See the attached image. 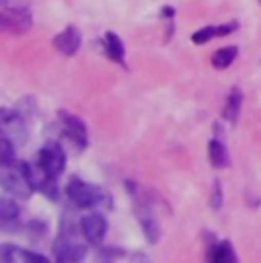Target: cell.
Segmentation results:
<instances>
[{
  "label": "cell",
  "mask_w": 261,
  "mask_h": 263,
  "mask_svg": "<svg viewBox=\"0 0 261 263\" xmlns=\"http://www.w3.org/2000/svg\"><path fill=\"white\" fill-rule=\"evenodd\" d=\"M31 25H33V16L25 4L12 0H0V27L6 33L23 35L31 29Z\"/></svg>",
  "instance_id": "cell-1"
},
{
  "label": "cell",
  "mask_w": 261,
  "mask_h": 263,
  "mask_svg": "<svg viewBox=\"0 0 261 263\" xmlns=\"http://www.w3.org/2000/svg\"><path fill=\"white\" fill-rule=\"evenodd\" d=\"M65 194L78 208H94V206H100L102 202L106 206H110V198L102 188L86 184V182H82L78 178L69 180L67 188H65Z\"/></svg>",
  "instance_id": "cell-2"
},
{
  "label": "cell",
  "mask_w": 261,
  "mask_h": 263,
  "mask_svg": "<svg viewBox=\"0 0 261 263\" xmlns=\"http://www.w3.org/2000/svg\"><path fill=\"white\" fill-rule=\"evenodd\" d=\"M0 184H2L4 192H8L10 196L14 198H21V200H27L35 190L21 163L18 165H2Z\"/></svg>",
  "instance_id": "cell-3"
},
{
  "label": "cell",
  "mask_w": 261,
  "mask_h": 263,
  "mask_svg": "<svg viewBox=\"0 0 261 263\" xmlns=\"http://www.w3.org/2000/svg\"><path fill=\"white\" fill-rule=\"evenodd\" d=\"M53 253H55V259L58 261L76 263V261H82L88 255V247L82 241H78L73 237V233L62 231V235L58 237V241L53 245Z\"/></svg>",
  "instance_id": "cell-4"
},
{
  "label": "cell",
  "mask_w": 261,
  "mask_h": 263,
  "mask_svg": "<svg viewBox=\"0 0 261 263\" xmlns=\"http://www.w3.org/2000/svg\"><path fill=\"white\" fill-rule=\"evenodd\" d=\"M37 165L51 178H58L65 167V153L62 149L60 143H47L41 151H39V157H37Z\"/></svg>",
  "instance_id": "cell-5"
},
{
  "label": "cell",
  "mask_w": 261,
  "mask_h": 263,
  "mask_svg": "<svg viewBox=\"0 0 261 263\" xmlns=\"http://www.w3.org/2000/svg\"><path fill=\"white\" fill-rule=\"evenodd\" d=\"M0 125H2V135L8 137L16 147L25 145L29 133H27V125H25V121H23V117L18 112L2 108L0 110Z\"/></svg>",
  "instance_id": "cell-6"
},
{
  "label": "cell",
  "mask_w": 261,
  "mask_h": 263,
  "mask_svg": "<svg viewBox=\"0 0 261 263\" xmlns=\"http://www.w3.org/2000/svg\"><path fill=\"white\" fill-rule=\"evenodd\" d=\"M106 231H108V222L102 214L98 212H92V214H86L82 220H80V233L84 235V239L92 245H100L102 239L106 237Z\"/></svg>",
  "instance_id": "cell-7"
},
{
  "label": "cell",
  "mask_w": 261,
  "mask_h": 263,
  "mask_svg": "<svg viewBox=\"0 0 261 263\" xmlns=\"http://www.w3.org/2000/svg\"><path fill=\"white\" fill-rule=\"evenodd\" d=\"M60 121H62V129H64V137H67L78 149H84L88 145V131L86 125L76 119L69 112H60Z\"/></svg>",
  "instance_id": "cell-8"
},
{
  "label": "cell",
  "mask_w": 261,
  "mask_h": 263,
  "mask_svg": "<svg viewBox=\"0 0 261 263\" xmlns=\"http://www.w3.org/2000/svg\"><path fill=\"white\" fill-rule=\"evenodd\" d=\"M53 45L60 53L64 55H76L80 45H82V35L78 33L76 27H67L65 31H62L55 39H53Z\"/></svg>",
  "instance_id": "cell-9"
},
{
  "label": "cell",
  "mask_w": 261,
  "mask_h": 263,
  "mask_svg": "<svg viewBox=\"0 0 261 263\" xmlns=\"http://www.w3.org/2000/svg\"><path fill=\"white\" fill-rule=\"evenodd\" d=\"M0 257L4 263L10 261H37V263H47V257L41 255V253H33V251H23V249H16L14 245L10 243H4L2 249H0Z\"/></svg>",
  "instance_id": "cell-10"
},
{
  "label": "cell",
  "mask_w": 261,
  "mask_h": 263,
  "mask_svg": "<svg viewBox=\"0 0 261 263\" xmlns=\"http://www.w3.org/2000/svg\"><path fill=\"white\" fill-rule=\"evenodd\" d=\"M137 216H139V222L143 227V235L147 237L149 243H157L159 241V224L157 220L153 218V214L149 212V208L145 206H137Z\"/></svg>",
  "instance_id": "cell-11"
},
{
  "label": "cell",
  "mask_w": 261,
  "mask_h": 263,
  "mask_svg": "<svg viewBox=\"0 0 261 263\" xmlns=\"http://www.w3.org/2000/svg\"><path fill=\"white\" fill-rule=\"evenodd\" d=\"M241 104H243V94L239 88H233L227 96V104H225V110H222V117L229 121V123H235L239 112H241Z\"/></svg>",
  "instance_id": "cell-12"
},
{
  "label": "cell",
  "mask_w": 261,
  "mask_h": 263,
  "mask_svg": "<svg viewBox=\"0 0 261 263\" xmlns=\"http://www.w3.org/2000/svg\"><path fill=\"white\" fill-rule=\"evenodd\" d=\"M208 159H210L212 167H218V170L229 165V153H227L225 145L218 139H212L208 143Z\"/></svg>",
  "instance_id": "cell-13"
},
{
  "label": "cell",
  "mask_w": 261,
  "mask_h": 263,
  "mask_svg": "<svg viewBox=\"0 0 261 263\" xmlns=\"http://www.w3.org/2000/svg\"><path fill=\"white\" fill-rule=\"evenodd\" d=\"M18 214H21V210H18L16 202H12L8 198H2L0 200V222H2V227L6 231H12L10 227H12V222L18 220Z\"/></svg>",
  "instance_id": "cell-14"
},
{
  "label": "cell",
  "mask_w": 261,
  "mask_h": 263,
  "mask_svg": "<svg viewBox=\"0 0 261 263\" xmlns=\"http://www.w3.org/2000/svg\"><path fill=\"white\" fill-rule=\"evenodd\" d=\"M104 43H106L108 55H110L115 62H119L121 66H125V45H123V41L119 39V35H115L113 31H108L106 37H104Z\"/></svg>",
  "instance_id": "cell-15"
},
{
  "label": "cell",
  "mask_w": 261,
  "mask_h": 263,
  "mask_svg": "<svg viewBox=\"0 0 261 263\" xmlns=\"http://www.w3.org/2000/svg\"><path fill=\"white\" fill-rule=\"evenodd\" d=\"M208 257L212 259V261H237V255H235V251H233V245L231 243H218V245H214L212 249H210V253H208Z\"/></svg>",
  "instance_id": "cell-16"
},
{
  "label": "cell",
  "mask_w": 261,
  "mask_h": 263,
  "mask_svg": "<svg viewBox=\"0 0 261 263\" xmlns=\"http://www.w3.org/2000/svg\"><path fill=\"white\" fill-rule=\"evenodd\" d=\"M237 60V47H220L214 55H212V66L218 67V69H225L229 67L233 62Z\"/></svg>",
  "instance_id": "cell-17"
},
{
  "label": "cell",
  "mask_w": 261,
  "mask_h": 263,
  "mask_svg": "<svg viewBox=\"0 0 261 263\" xmlns=\"http://www.w3.org/2000/svg\"><path fill=\"white\" fill-rule=\"evenodd\" d=\"M14 143L2 135L0 139V151H2V165H12L14 163Z\"/></svg>",
  "instance_id": "cell-18"
},
{
  "label": "cell",
  "mask_w": 261,
  "mask_h": 263,
  "mask_svg": "<svg viewBox=\"0 0 261 263\" xmlns=\"http://www.w3.org/2000/svg\"><path fill=\"white\" fill-rule=\"evenodd\" d=\"M212 37H220V29L218 27H204V29L196 31L194 35H192V41L198 43V45H202V43L210 41Z\"/></svg>",
  "instance_id": "cell-19"
},
{
  "label": "cell",
  "mask_w": 261,
  "mask_h": 263,
  "mask_svg": "<svg viewBox=\"0 0 261 263\" xmlns=\"http://www.w3.org/2000/svg\"><path fill=\"white\" fill-rule=\"evenodd\" d=\"M210 206H212V210H220V206H222V188H220V182L218 180H214V184H212Z\"/></svg>",
  "instance_id": "cell-20"
},
{
  "label": "cell",
  "mask_w": 261,
  "mask_h": 263,
  "mask_svg": "<svg viewBox=\"0 0 261 263\" xmlns=\"http://www.w3.org/2000/svg\"><path fill=\"white\" fill-rule=\"evenodd\" d=\"M161 14H165V18H172V16H174V8H170V6H165V8L161 10Z\"/></svg>",
  "instance_id": "cell-21"
},
{
  "label": "cell",
  "mask_w": 261,
  "mask_h": 263,
  "mask_svg": "<svg viewBox=\"0 0 261 263\" xmlns=\"http://www.w3.org/2000/svg\"><path fill=\"white\" fill-rule=\"evenodd\" d=\"M259 4H261V0H259Z\"/></svg>",
  "instance_id": "cell-22"
}]
</instances>
